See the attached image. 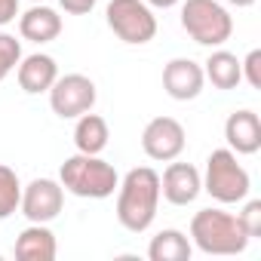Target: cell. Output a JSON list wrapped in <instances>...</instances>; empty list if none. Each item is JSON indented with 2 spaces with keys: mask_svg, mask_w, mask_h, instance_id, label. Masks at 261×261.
Returning <instances> with one entry per match:
<instances>
[{
  "mask_svg": "<svg viewBox=\"0 0 261 261\" xmlns=\"http://www.w3.org/2000/svg\"><path fill=\"white\" fill-rule=\"evenodd\" d=\"M203 77H206L215 89H221V92L237 89V86L243 83V68H240V59H237L233 53H227V49L215 46V49L209 53V59L203 62Z\"/></svg>",
  "mask_w": 261,
  "mask_h": 261,
  "instance_id": "16",
  "label": "cell"
},
{
  "mask_svg": "<svg viewBox=\"0 0 261 261\" xmlns=\"http://www.w3.org/2000/svg\"><path fill=\"white\" fill-rule=\"evenodd\" d=\"M237 218L246 227L249 240L261 237V200H246V206H243V212H237Z\"/></svg>",
  "mask_w": 261,
  "mask_h": 261,
  "instance_id": "21",
  "label": "cell"
},
{
  "mask_svg": "<svg viewBox=\"0 0 261 261\" xmlns=\"http://www.w3.org/2000/svg\"><path fill=\"white\" fill-rule=\"evenodd\" d=\"M224 142L233 154H243V157H252L261 151V120L255 111L243 108V111H233L227 120H224Z\"/></svg>",
  "mask_w": 261,
  "mask_h": 261,
  "instance_id": "12",
  "label": "cell"
},
{
  "mask_svg": "<svg viewBox=\"0 0 261 261\" xmlns=\"http://www.w3.org/2000/svg\"><path fill=\"white\" fill-rule=\"evenodd\" d=\"M160 209V175L151 166L129 169L117 185V221L129 233H145Z\"/></svg>",
  "mask_w": 261,
  "mask_h": 261,
  "instance_id": "1",
  "label": "cell"
},
{
  "mask_svg": "<svg viewBox=\"0 0 261 261\" xmlns=\"http://www.w3.org/2000/svg\"><path fill=\"white\" fill-rule=\"evenodd\" d=\"M108 28L129 46H145L157 37V16L145 0H111L105 7Z\"/></svg>",
  "mask_w": 261,
  "mask_h": 261,
  "instance_id": "6",
  "label": "cell"
},
{
  "mask_svg": "<svg viewBox=\"0 0 261 261\" xmlns=\"http://www.w3.org/2000/svg\"><path fill=\"white\" fill-rule=\"evenodd\" d=\"M188 145V136H185V126L175 120V117H154L145 129H142V151L157 160V163H169V160H178L181 151Z\"/></svg>",
  "mask_w": 261,
  "mask_h": 261,
  "instance_id": "9",
  "label": "cell"
},
{
  "mask_svg": "<svg viewBox=\"0 0 261 261\" xmlns=\"http://www.w3.org/2000/svg\"><path fill=\"white\" fill-rule=\"evenodd\" d=\"M206 77H203V65L194 59H172L163 68V89L169 98L175 101H191L203 92Z\"/></svg>",
  "mask_w": 261,
  "mask_h": 261,
  "instance_id": "11",
  "label": "cell"
},
{
  "mask_svg": "<svg viewBox=\"0 0 261 261\" xmlns=\"http://www.w3.org/2000/svg\"><path fill=\"white\" fill-rule=\"evenodd\" d=\"M148 7H154V10H172V7H178L181 0H145Z\"/></svg>",
  "mask_w": 261,
  "mask_h": 261,
  "instance_id": "25",
  "label": "cell"
},
{
  "mask_svg": "<svg viewBox=\"0 0 261 261\" xmlns=\"http://www.w3.org/2000/svg\"><path fill=\"white\" fill-rule=\"evenodd\" d=\"M22 62V40L16 34L0 31V83H4Z\"/></svg>",
  "mask_w": 261,
  "mask_h": 261,
  "instance_id": "20",
  "label": "cell"
},
{
  "mask_svg": "<svg viewBox=\"0 0 261 261\" xmlns=\"http://www.w3.org/2000/svg\"><path fill=\"white\" fill-rule=\"evenodd\" d=\"M181 28L200 46H224L233 34V16L221 0H185L181 4Z\"/></svg>",
  "mask_w": 261,
  "mask_h": 261,
  "instance_id": "5",
  "label": "cell"
},
{
  "mask_svg": "<svg viewBox=\"0 0 261 261\" xmlns=\"http://www.w3.org/2000/svg\"><path fill=\"white\" fill-rule=\"evenodd\" d=\"M19 200H22V181H19L16 169L0 163V221L19 212Z\"/></svg>",
  "mask_w": 261,
  "mask_h": 261,
  "instance_id": "19",
  "label": "cell"
},
{
  "mask_svg": "<svg viewBox=\"0 0 261 261\" xmlns=\"http://www.w3.org/2000/svg\"><path fill=\"white\" fill-rule=\"evenodd\" d=\"M224 4H230V7H240V10H246V7H255V0H224Z\"/></svg>",
  "mask_w": 261,
  "mask_h": 261,
  "instance_id": "26",
  "label": "cell"
},
{
  "mask_svg": "<svg viewBox=\"0 0 261 261\" xmlns=\"http://www.w3.org/2000/svg\"><path fill=\"white\" fill-rule=\"evenodd\" d=\"M31 4H43V0H31Z\"/></svg>",
  "mask_w": 261,
  "mask_h": 261,
  "instance_id": "27",
  "label": "cell"
},
{
  "mask_svg": "<svg viewBox=\"0 0 261 261\" xmlns=\"http://www.w3.org/2000/svg\"><path fill=\"white\" fill-rule=\"evenodd\" d=\"M16 77H19L22 92L40 95V92H49V86L59 80V65H56V59L46 56V53L22 56V62H19V68H16Z\"/></svg>",
  "mask_w": 261,
  "mask_h": 261,
  "instance_id": "13",
  "label": "cell"
},
{
  "mask_svg": "<svg viewBox=\"0 0 261 261\" xmlns=\"http://www.w3.org/2000/svg\"><path fill=\"white\" fill-rule=\"evenodd\" d=\"M203 194V175L191 163L169 160L166 172L160 175V197H166L172 206H191Z\"/></svg>",
  "mask_w": 261,
  "mask_h": 261,
  "instance_id": "10",
  "label": "cell"
},
{
  "mask_svg": "<svg viewBox=\"0 0 261 261\" xmlns=\"http://www.w3.org/2000/svg\"><path fill=\"white\" fill-rule=\"evenodd\" d=\"M19 34L31 43H53L62 34V16L53 7L34 4L31 10L19 13Z\"/></svg>",
  "mask_w": 261,
  "mask_h": 261,
  "instance_id": "14",
  "label": "cell"
},
{
  "mask_svg": "<svg viewBox=\"0 0 261 261\" xmlns=\"http://www.w3.org/2000/svg\"><path fill=\"white\" fill-rule=\"evenodd\" d=\"M16 258L19 261H53L59 255V243H56V233L46 227V224H28L19 237H16V246H13Z\"/></svg>",
  "mask_w": 261,
  "mask_h": 261,
  "instance_id": "15",
  "label": "cell"
},
{
  "mask_svg": "<svg viewBox=\"0 0 261 261\" xmlns=\"http://www.w3.org/2000/svg\"><path fill=\"white\" fill-rule=\"evenodd\" d=\"M108 139H111V129H108V120L86 111L77 117V126H74V148L80 154H101L108 148Z\"/></svg>",
  "mask_w": 261,
  "mask_h": 261,
  "instance_id": "17",
  "label": "cell"
},
{
  "mask_svg": "<svg viewBox=\"0 0 261 261\" xmlns=\"http://www.w3.org/2000/svg\"><path fill=\"white\" fill-rule=\"evenodd\" d=\"M62 206H65V188L56 178H34L31 185L22 188L19 212L34 224L56 221L62 215Z\"/></svg>",
  "mask_w": 261,
  "mask_h": 261,
  "instance_id": "8",
  "label": "cell"
},
{
  "mask_svg": "<svg viewBox=\"0 0 261 261\" xmlns=\"http://www.w3.org/2000/svg\"><path fill=\"white\" fill-rule=\"evenodd\" d=\"M59 185L68 194L83 197V200H108V197H114L120 175L108 160H101V154H80L77 151L74 157H68L62 163Z\"/></svg>",
  "mask_w": 261,
  "mask_h": 261,
  "instance_id": "3",
  "label": "cell"
},
{
  "mask_svg": "<svg viewBox=\"0 0 261 261\" xmlns=\"http://www.w3.org/2000/svg\"><path fill=\"white\" fill-rule=\"evenodd\" d=\"M95 4L98 0H59V7L65 13H71V16H86V13H92Z\"/></svg>",
  "mask_w": 261,
  "mask_h": 261,
  "instance_id": "23",
  "label": "cell"
},
{
  "mask_svg": "<svg viewBox=\"0 0 261 261\" xmlns=\"http://www.w3.org/2000/svg\"><path fill=\"white\" fill-rule=\"evenodd\" d=\"M95 98H98V89L86 74H65L49 86V108L62 120H77L80 114L92 111Z\"/></svg>",
  "mask_w": 261,
  "mask_h": 261,
  "instance_id": "7",
  "label": "cell"
},
{
  "mask_svg": "<svg viewBox=\"0 0 261 261\" xmlns=\"http://www.w3.org/2000/svg\"><path fill=\"white\" fill-rule=\"evenodd\" d=\"M240 68H243V80H246L252 89H261V49H252V53L240 62Z\"/></svg>",
  "mask_w": 261,
  "mask_h": 261,
  "instance_id": "22",
  "label": "cell"
},
{
  "mask_svg": "<svg viewBox=\"0 0 261 261\" xmlns=\"http://www.w3.org/2000/svg\"><path fill=\"white\" fill-rule=\"evenodd\" d=\"M191 255H194L191 237L175 230V227H166L157 237H151V246H148V258L151 261H188Z\"/></svg>",
  "mask_w": 261,
  "mask_h": 261,
  "instance_id": "18",
  "label": "cell"
},
{
  "mask_svg": "<svg viewBox=\"0 0 261 261\" xmlns=\"http://www.w3.org/2000/svg\"><path fill=\"white\" fill-rule=\"evenodd\" d=\"M16 16H19V0H0V28L16 22Z\"/></svg>",
  "mask_w": 261,
  "mask_h": 261,
  "instance_id": "24",
  "label": "cell"
},
{
  "mask_svg": "<svg viewBox=\"0 0 261 261\" xmlns=\"http://www.w3.org/2000/svg\"><path fill=\"white\" fill-rule=\"evenodd\" d=\"M203 191L221 203H243L252 191V178L246 172V166L237 160V154L230 148H218L206 157V172H203Z\"/></svg>",
  "mask_w": 261,
  "mask_h": 261,
  "instance_id": "4",
  "label": "cell"
},
{
  "mask_svg": "<svg viewBox=\"0 0 261 261\" xmlns=\"http://www.w3.org/2000/svg\"><path fill=\"white\" fill-rule=\"evenodd\" d=\"M191 243L206 255H240L249 246V233L233 212L209 206L191 218Z\"/></svg>",
  "mask_w": 261,
  "mask_h": 261,
  "instance_id": "2",
  "label": "cell"
}]
</instances>
